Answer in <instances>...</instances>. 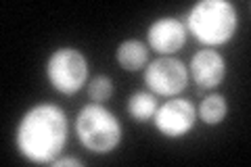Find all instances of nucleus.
Wrapping results in <instances>:
<instances>
[{
	"instance_id": "nucleus-3",
	"label": "nucleus",
	"mask_w": 251,
	"mask_h": 167,
	"mask_svg": "<svg viewBox=\"0 0 251 167\" xmlns=\"http://www.w3.org/2000/svg\"><path fill=\"white\" fill-rule=\"evenodd\" d=\"M75 136L86 150L94 155H107L120 146L124 130L115 113L103 102H88L75 117Z\"/></svg>"
},
{
	"instance_id": "nucleus-5",
	"label": "nucleus",
	"mask_w": 251,
	"mask_h": 167,
	"mask_svg": "<svg viewBox=\"0 0 251 167\" xmlns=\"http://www.w3.org/2000/svg\"><path fill=\"white\" fill-rule=\"evenodd\" d=\"M147 88L159 96H178L188 86V67L176 57H159L143 71Z\"/></svg>"
},
{
	"instance_id": "nucleus-8",
	"label": "nucleus",
	"mask_w": 251,
	"mask_h": 167,
	"mask_svg": "<svg viewBox=\"0 0 251 167\" xmlns=\"http://www.w3.org/2000/svg\"><path fill=\"white\" fill-rule=\"evenodd\" d=\"M188 77L199 86L201 90H214L226 77V61L214 48L197 50L188 65Z\"/></svg>"
},
{
	"instance_id": "nucleus-4",
	"label": "nucleus",
	"mask_w": 251,
	"mask_h": 167,
	"mask_svg": "<svg viewBox=\"0 0 251 167\" xmlns=\"http://www.w3.org/2000/svg\"><path fill=\"white\" fill-rule=\"evenodd\" d=\"M46 77L59 94L72 96L88 84V61L84 52L74 46H61L52 50L46 61Z\"/></svg>"
},
{
	"instance_id": "nucleus-6",
	"label": "nucleus",
	"mask_w": 251,
	"mask_h": 167,
	"mask_svg": "<svg viewBox=\"0 0 251 167\" xmlns=\"http://www.w3.org/2000/svg\"><path fill=\"white\" fill-rule=\"evenodd\" d=\"M197 123V109L188 98H176L166 100L157 107L153 115V125L157 132L166 138H182L195 128Z\"/></svg>"
},
{
	"instance_id": "nucleus-12",
	"label": "nucleus",
	"mask_w": 251,
	"mask_h": 167,
	"mask_svg": "<svg viewBox=\"0 0 251 167\" xmlns=\"http://www.w3.org/2000/svg\"><path fill=\"white\" fill-rule=\"evenodd\" d=\"M113 94V82L107 75H97L88 82V96L92 102H105Z\"/></svg>"
},
{
	"instance_id": "nucleus-9",
	"label": "nucleus",
	"mask_w": 251,
	"mask_h": 167,
	"mask_svg": "<svg viewBox=\"0 0 251 167\" xmlns=\"http://www.w3.org/2000/svg\"><path fill=\"white\" fill-rule=\"evenodd\" d=\"M147 59H149L147 44H143L136 38L124 40L115 50V61L124 71H140L147 65Z\"/></svg>"
},
{
	"instance_id": "nucleus-1",
	"label": "nucleus",
	"mask_w": 251,
	"mask_h": 167,
	"mask_svg": "<svg viewBox=\"0 0 251 167\" xmlns=\"http://www.w3.org/2000/svg\"><path fill=\"white\" fill-rule=\"evenodd\" d=\"M15 144L23 159L31 163H50L67 144V115L59 105L40 102L19 119Z\"/></svg>"
},
{
	"instance_id": "nucleus-7",
	"label": "nucleus",
	"mask_w": 251,
	"mask_h": 167,
	"mask_svg": "<svg viewBox=\"0 0 251 167\" xmlns=\"http://www.w3.org/2000/svg\"><path fill=\"white\" fill-rule=\"evenodd\" d=\"M186 25L176 17H159L155 19L147 29L149 46L159 52L161 57H172L186 44Z\"/></svg>"
},
{
	"instance_id": "nucleus-10",
	"label": "nucleus",
	"mask_w": 251,
	"mask_h": 167,
	"mask_svg": "<svg viewBox=\"0 0 251 167\" xmlns=\"http://www.w3.org/2000/svg\"><path fill=\"white\" fill-rule=\"evenodd\" d=\"M157 107H159V102H157L155 94L153 92H143V90L134 92L128 98V102H126V111H128V115L138 123L153 121V115H155Z\"/></svg>"
},
{
	"instance_id": "nucleus-13",
	"label": "nucleus",
	"mask_w": 251,
	"mask_h": 167,
	"mask_svg": "<svg viewBox=\"0 0 251 167\" xmlns=\"http://www.w3.org/2000/svg\"><path fill=\"white\" fill-rule=\"evenodd\" d=\"M54 167H67V165H74V167H82L84 163L80 161V159H75V157H57L52 161Z\"/></svg>"
},
{
	"instance_id": "nucleus-2",
	"label": "nucleus",
	"mask_w": 251,
	"mask_h": 167,
	"mask_svg": "<svg viewBox=\"0 0 251 167\" xmlns=\"http://www.w3.org/2000/svg\"><path fill=\"white\" fill-rule=\"evenodd\" d=\"M239 27V15L228 0H201L186 15V31L205 44L222 46L230 42Z\"/></svg>"
},
{
	"instance_id": "nucleus-11",
	"label": "nucleus",
	"mask_w": 251,
	"mask_h": 167,
	"mask_svg": "<svg viewBox=\"0 0 251 167\" xmlns=\"http://www.w3.org/2000/svg\"><path fill=\"white\" fill-rule=\"evenodd\" d=\"M226 115H228V100L224 94H207L197 109V119H201L205 125L222 123Z\"/></svg>"
}]
</instances>
